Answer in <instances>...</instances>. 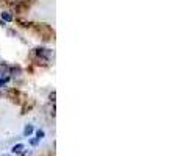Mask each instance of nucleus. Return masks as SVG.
<instances>
[{
  "instance_id": "1",
  "label": "nucleus",
  "mask_w": 178,
  "mask_h": 156,
  "mask_svg": "<svg viewBox=\"0 0 178 156\" xmlns=\"http://www.w3.org/2000/svg\"><path fill=\"white\" fill-rule=\"evenodd\" d=\"M36 53H38V56H42L45 59H48L52 56V52L48 48H36Z\"/></svg>"
},
{
  "instance_id": "2",
  "label": "nucleus",
  "mask_w": 178,
  "mask_h": 156,
  "mask_svg": "<svg viewBox=\"0 0 178 156\" xmlns=\"http://www.w3.org/2000/svg\"><path fill=\"white\" fill-rule=\"evenodd\" d=\"M9 74V66L8 64H5V62H3V64H0V75H8Z\"/></svg>"
},
{
  "instance_id": "3",
  "label": "nucleus",
  "mask_w": 178,
  "mask_h": 156,
  "mask_svg": "<svg viewBox=\"0 0 178 156\" xmlns=\"http://www.w3.org/2000/svg\"><path fill=\"white\" fill-rule=\"evenodd\" d=\"M33 131H35V127H33V125L31 123H28V125H25V128H24V136H27V137H28V136L30 134H31V133Z\"/></svg>"
},
{
  "instance_id": "4",
  "label": "nucleus",
  "mask_w": 178,
  "mask_h": 156,
  "mask_svg": "<svg viewBox=\"0 0 178 156\" xmlns=\"http://www.w3.org/2000/svg\"><path fill=\"white\" fill-rule=\"evenodd\" d=\"M24 150H25L24 144H17V145H14V147L11 148V151H13V153H22Z\"/></svg>"
},
{
  "instance_id": "5",
  "label": "nucleus",
  "mask_w": 178,
  "mask_h": 156,
  "mask_svg": "<svg viewBox=\"0 0 178 156\" xmlns=\"http://www.w3.org/2000/svg\"><path fill=\"white\" fill-rule=\"evenodd\" d=\"M2 21H5V22H11V21H13V16H11V13H8V11H3V13H2Z\"/></svg>"
},
{
  "instance_id": "6",
  "label": "nucleus",
  "mask_w": 178,
  "mask_h": 156,
  "mask_svg": "<svg viewBox=\"0 0 178 156\" xmlns=\"http://www.w3.org/2000/svg\"><path fill=\"white\" fill-rule=\"evenodd\" d=\"M42 137H44V131H42V130L36 131V139H38V141H41Z\"/></svg>"
},
{
  "instance_id": "7",
  "label": "nucleus",
  "mask_w": 178,
  "mask_h": 156,
  "mask_svg": "<svg viewBox=\"0 0 178 156\" xmlns=\"http://www.w3.org/2000/svg\"><path fill=\"white\" fill-rule=\"evenodd\" d=\"M48 98H50V102H55V98H56V94H55V92H52Z\"/></svg>"
}]
</instances>
